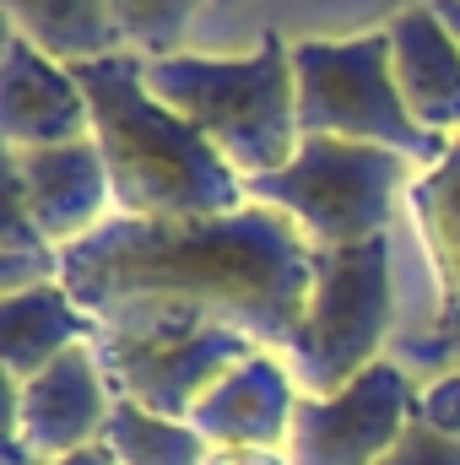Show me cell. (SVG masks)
Returning <instances> with one entry per match:
<instances>
[{"label": "cell", "instance_id": "obj_1", "mask_svg": "<svg viewBox=\"0 0 460 465\" xmlns=\"http://www.w3.org/2000/svg\"><path fill=\"white\" fill-rule=\"evenodd\" d=\"M60 282L93 320L135 298H168L282 351L315 287V243L293 217L255 201L223 217H109L60 249Z\"/></svg>", "mask_w": 460, "mask_h": 465}, {"label": "cell", "instance_id": "obj_2", "mask_svg": "<svg viewBox=\"0 0 460 465\" xmlns=\"http://www.w3.org/2000/svg\"><path fill=\"white\" fill-rule=\"evenodd\" d=\"M71 71L93 109V141L104 152L119 217L168 223V217H223L249 206L244 179L228 168V157L146 87V60L135 49Z\"/></svg>", "mask_w": 460, "mask_h": 465}, {"label": "cell", "instance_id": "obj_3", "mask_svg": "<svg viewBox=\"0 0 460 465\" xmlns=\"http://www.w3.org/2000/svg\"><path fill=\"white\" fill-rule=\"evenodd\" d=\"M146 87L185 114L238 179L276 173L298 157V76H293V44L282 33H260V44L238 60L212 54H163L146 60Z\"/></svg>", "mask_w": 460, "mask_h": 465}, {"label": "cell", "instance_id": "obj_4", "mask_svg": "<svg viewBox=\"0 0 460 465\" xmlns=\"http://www.w3.org/2000/svg\"><path fill=\"white\" fill-rule=\"evenodd\" d=\"M93 351L115 401H135L157 417L190 422L206 390L249 351H260V341L217 314H201L168 298H135L98 320Z\"/></svg>", "mask_w": 460, "mask_h": 465}, {"label": "cell", "instance_id": "obj_5", "mask_svg": "<svg viewBox=\"0 0 460 465\" xmlns=\"http://www.w3.org/2000/svg\"><path fill=\"white\" fill-rule=\"evenodd\" d=\"M412 157L390 146H363L336 135H304L298 157L276 173L244 179V195L255 206H271L293 217L315 249L390 238L395 195L412 190Z\"/></svg>", "mask_w": 460, "mask_h": 465}, {"label": "cell", "instance_id": "obj_6", "mask_svg": "<svg viewBox=\"0 0 460 465\" xmlns=\"http://www.w3.org/2000/svg\"><path fill=\"white\" fill-rule=\"evenodd\" d=\"M293 76H298V130L304 135L390 146L423 168H434L450 152V135L423 130L406 109L395 87V65H390V33L298 38Z\"/></svg>", "mask_w": 460, "mask_h": 465}, {"label": "cell", "instance_id": "obj_7", "mask_svg": "<svg viewBox=\"0 0 460 465\" xmlns=\"http://www.w3.org/2000/svg\"><path fill=\"white\" fill-rule=\"evenodd\" d=\"M395 320L390 238L315 249V287L293 341L282 347L304 395H336L357 373L385 362L379 347Z\"/></svg>", "mask_w": 460, "mask_h": 465}, {"label": "cell", "instance_id": "obj_8", "mask_svg": "<svg viewBox=\"0 0 460 465\" xmlns=\"http://www.w3.org/2000/svg\"><path fill=\"white\" fill-rule=\"evenodd\" d=\"M417 417V390L395 362H374L336 395H304L287 439L293 465H379Z\"/></svg>", "mask_w": 460, "mask_h": 465}, {"label": "cell", "instance_id": "obj_9", "mask_svg": "<svg viewBox=\"0 0 460 465\" xmlns=\"http://www.w3.org/2000/svg\"><path fill=\"white\" fill-rule=\"evenodd\" d=\"M11 406H5V433L27 439L44 460L76 455L87 444H104V428L115 417V390L98 368L93 341L65 351L60 362H49L38 379L27 384H5Z\"/></svg>", "mask_w": 460, "mask_h": 465}, {"label": "cell", "instance_id": "obj_10", "mask_svg": "<svg viewBox=\"0 0 460 465\" xmlns=\"http://www.w3.org/2000/svg\"><path fill=\"white\" fill-rule=\"evenodd\" d=\"M5 184L27 201L33 223L55 249H71L98 232L115 206V184L93 135L49 152H5Z\"/></svg>", "mask_w": 460, "mask_h": 465}, {"label": "cell", "instance_id": "obj_11", "mask_svg": "<svg viewBox=\"0 0 460 465\" xmlns=\"http://www.w3.org/2000/svg\"><path fill=\"white\" fill-rule=\"evenodd\" d=\"M0 135L5 152H49L93 135V109L76 71L49 60L16 27L5 33V60H0Z\"/></svg>", "mask_w": 460, "mask_h": 465}, {"label": "cell", "instance_id": "obj_12", "mask_svg": "<svg viewBox=\"0 0 460 465\" xmlns=\"http://www.w3.org/2000/svg\"><path fill=\"white\" fill-rule=\"evenodd\" d=\"M298 401L304 390L287 357L260 347L206 390V401L190 411V428L212 450H287Z\"/></svg>", "mask_w": 460, "mask_h": 465}, {"label": "cell", "instance_id": "obj_13", "mask_svg": "<svg viewBox=\"0 0 460 465\" xmlns=\"http://www.w3.org/2000/svg\"><path fill=\"white\" fill-rule=\"evenodd\" d=\"M390 65H395V87L406 98L412 119L434 135H460V44L445 27V16L428 5H412L401 16H390Z\"/></svg>", "mask_w": 460, "mask_h": 465}, {"label": "cell", "instance_id": "obj_14", "mask_svg": "<svg viewBox=\"0 0 460 465\" xmlns=\"http://www.w3.org/2000/svg\"><path fill=\"white\" fill-rule=\"evenodd\" d=\"M93 336H98V320L65 292V282H44V287L0 298V373H5V384L38 379L49 362L87 347Z\"/></svg>", "mask_w": 460, "mask_h": 465}, {"label": "cell", "instance_id": "obj_15", "mask_svg": "<svg viewBox=\"0 0 460 465\" xmlns=\"http://www.w3.org/2000/svg\"><path fill=\"white\" fill-rule=\"evenodd\" d=\"M406 206H412V223L423 232V249H428L434 276H439L445 325L460 331V135L434 168H417Z\"/></svg>", "mask_w": 460, "mask_h": 465}, {"label": "cell", "instance_id": "obj_16", "mask_svg": "<svg viewBox=\"0 0 460 465\" xmlns=\"http://www.w3.org/2000/svg\"><path fill=\"white\" fill-rule=\"evenodd\" d=\"M5 16L60 65H87L125 49L109 0H5Z\"/></svg>", "mask_w": 460, "mask_h": 465}, {"label": "cell", "instance_id": "obj_17", "mask_svg": "<svg viewBox=\"0 0 460 465\" xmlns=\"http://www.w3.org/2000/svg\"><path fill=\"white\" fill-rule=\"evenodd\" d=\"M104 444L115 450L119 465H206L212 444L174 417H157L135 401H115V417L104 428Z\"/></svg>", "mask_w": 460, "mask_h": 465}, {"label": "cell", "instance_id": "obj_18", "mask_svg": "<svg viewBox=\"0 0 460 465\" xmlns=\"http://www.w3.org/2000/svg\"><path fill=\"white\" fill-rule=\"evenodd\" d=\"M60 282V249L33 223L27 201L5 184V232H0V298Z\"/></svg>", "mask_w": 460, "mask_h": 465}, {"label": "cell", "instance_id": "obj_19", "mask_svg": "<svg viewBox=\"0 0 460 465\" xmlns=\"http://www.w3.org/2000/svg\"><path fill=\"white\" fill-rule=\"evenodd\" d=\"M206 0H109L119 22L125 49H135L141 60H163V54H185V33L195 27Z\"/></svg>", "mask_w": 460, "mask_h": 465}, {"label": "cell", "instance_id": "obj_20", "mask_svg": "<svg viewBox=\"0 0 460 465\" xmlns=\"http://www.w3.org/2000/svg\"><path fill=\"white\" fill-rule=\"evenodd\" d=\"M379 465H460V439L434 433L428 422H417V417H412V428L401 433V444H395Z\"/></svg>", "mask_w": 460, "mask_h": 465}, {"label": "cell", "instance_id": "obj_21", "mask_svg": "<svg viewBox=\"0 0 460 465\" xmlns=\"http://www.w3.org/2000/svg\"><path fill=\"white\" fill-rule=\"evenodd\" d=\"M417 422H428L434 433L460 439V373L439 379V384H428V390L417 395Z\"/></svg>", "mask_w": 460, "mask_h": 465}, {"label": "cell", "instance_id": "obj_22", "mask_svg": "<svg viewBox=\"0 0 460 465\" xmlns=\"http://www.w3.org/2000/svg\"><path fill=\"white\" fill-rule=\"evenodd\" d=\"M206 465H293L287 450H212Z\"/></svg>", "mask_w": 460, "mask_h": 465}, {"label": "cell", "instance_id": "obj_23", "mask_svg": "<svg viewBox=\"0 0 460 465\" xmlns=\"http://www.w3.org/2000/svg\"><path fill=\"white\" fill-rule=\"evenodd\" d=\"M0 465H49L27 439H16V433H5V444H0Z\"/></svg>", "mask_w": 460, "mask_h": 465}, {"label": "cell", "instance_id": "obj_24", "mask_svg": "<svg viewBox=\"0 0 460 465\" xmlns=\"http://www.w3.org/2000/svg\"><path fill=\"white\" fill-rule=\"evenodd\" d=\"M49 465H119V460H115V450H109V444H87V450L60 455V460H49Z\"/></svg>", "mask_w": 460, "mask_h": 465}, {"label": "cell", "instance_id": "obj_25", "mask_svg": "<svg viewBox=\"0 0 460 465\" xmlns=\"http://www.w3.org/2000/svg\"><path fill=\"white\" fill-rule=\"evenodd\" d=\"M434 11L445 16V27L455 33V44H460V0H434Z\"/></svg>", "mask_w": 460, "mask_h": 465}, {"label": "cell", "instance_id": "obj_26", "mask_svg": "<svg viewBox=\"0 0 460 465\" xmlns=\"http://www.w3.org/2000/svg\"><path fill=\"white\" fill-rule=\"evenodd\" d=\"M206 5H223V11H233V5H244V0H206Z\"/></svg>", "mask_w": 460, "mask_h": 465}]
</instances>
